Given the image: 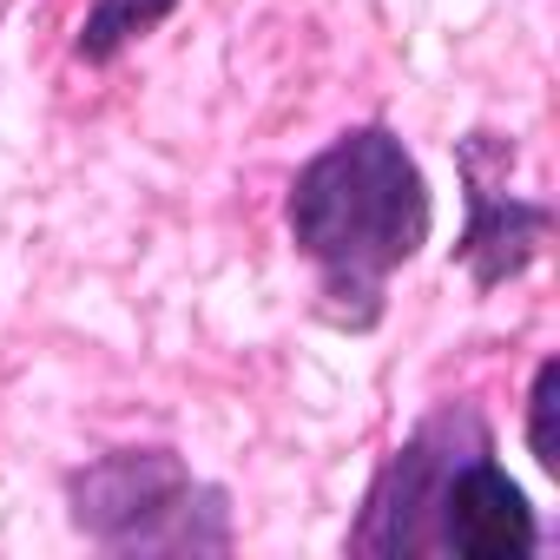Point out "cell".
Wrapping results in <instances>:
<instances>
[{
    "mask_svg": "<svg viewBox=\"0 0 560 560\" xmlns=\"http://www.w3.org/2000/svg\"><path fill=\"white\" fill-rule=\"evenodd\" d=\"M291 250L317 270V317L370 337L389 317V284L435 231V191L396 126L370 119L311 152L284 191Z\"/></svg>",
    "mask_w": 560,
    "mask_h": 560,
    "instance_id": "1",
    "label": "cell"
},
{
    "mask_svg": "<svg viewBox=\"0 0 560 560\" xmlns=\"http://www.w3.org/2000/svg\"><path fill=\"white\" fill-rule=\"evenodd\" d=\"M67 521L86 547L100 553H231L237 521H231V488L205 481L178 448L145 442V448H106L80 468H67Z\"/></svg>",
    "mask_w": 560,
    "mask_h": 560,
    "instance_id": "2",
    "label": "cell"
},
{
    "mask_svg": "<svg viewBox=\"0 0 560 560\" xmlns=\"http://www.w3.org/2000/svg\"><path fill=\"white\" fill-rule=\"evenodd\" d=\"M494 442V422L455 396V402H435L389 455L383 468L370 475L363 488V508L343 534V553H363V560H416V553H435V501L455 475V462L468 448Z\"/></svg>",
    "mask_w": 560,
    "mask_h": 560,
    "instance_id": "3",
    "label": "cell"
},
{
    "mask_svg": "<svg viewBox=\"0 0 560 560\" xmlns=\"http://www.w3.org/2000/svg\"><path fill=\"white\" fill-rule=\"evenodd\" d=\"M514 159H521L514 132L475 126V132L455 139V178H462V205H468V224L455 237V264L468 270V284L481 298L514 284V277H527L540 264L547 237H553V205L508 191Z\"/></svg>",
    "mask_w": 560,
    "mask_h": 560,
    "instance_id": "4",
    "label": "cell"
},
{
    "mask_svg": "<svg viewBox=\"0 0 560 560\" xmlns=\"http://www.w3.org/2000/svg\"><path fill=\"white\" fill-rule=\"evenodd\" d=\"M540 547V514L527 488L494 462V442L468 448L435 501V553L455 560H527Z\"/></svg>",
    "mask_w": 560,
    "mask_h": 560,
    "instance_id": "5",
    "label": "cell"
},
{
    "mask_svg": "<svg viewBox=\"0 0 560 560\" xmlns=\"http://www.w3.org/2000/svg\"><path fill=\"white\" fill-rule=\"evenodd\" d=\"M178 8H185V0H93L80 34H73V54L86 67H113L126 47H139L145 34H159Z\"/></svg>",
    "mask_w": 560,
    "mask_h": 560,
    "instance_id": "6",
    "label": "cell"
},
{
    "mask_svg": "<svg viewBox=\"0 0 560 560\" xmlns=\"http://www.w3.org/2000/svg\"><path fill=\"white\" fill-rule=\"evenodd\" d=\"M527 455L540 475H560V357L534 363L527 383Z\"/></svg>",
    "mask_w": 560,
    "mask_h": 560,
    "instance_id": "7",
    "label": "cell"
}]
</instances>
